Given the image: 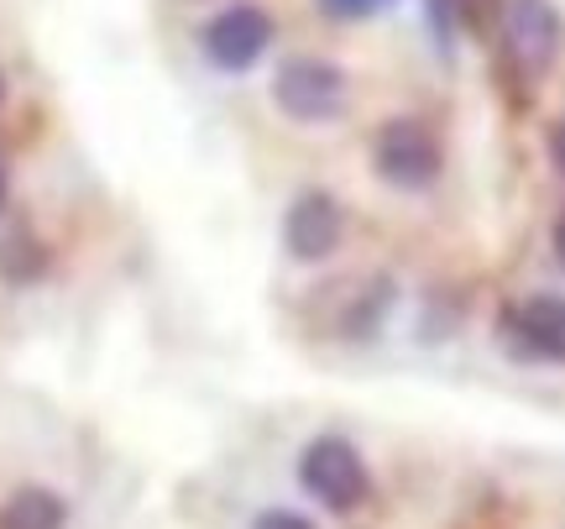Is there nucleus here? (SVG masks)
Listing matches in <instances>:
<instances>
[{
    "label": "nucleus",
    "mask_w": 565,
    "mask_h": 529,
    "mask_svg": "<svg viewBox=\"0 0 565 529\" xmlns=\"http://www.w3.org/2000/svg\"><path fill=\"white\" fill-rule=\"evenodd\" d=\"M498 42H503V63L519 80H545L565 47L561 6L555 0H508L503 21H498Z\"/></svg>",
    "instance_id": "nucleus-1"
},
{
    "label": "nucleus",
    "mask_w": 565,
    "mask_h": 529,
    "mask_svg": "<svg viewBox=\"0 0 565 529\" xmlns=\"http://www.w3.org/2000/svg\"><path fill=\"white\" fill-rule=\"evenodd\" d=\"M299 483H303V493L320 498L330 514H351L356 504H366L372 472H366L362 451L351 446L345 435H315L299 456Z\"/></svg>",
    "instance_id": "nucleus-2"
},
{
    "label": "nucleus",
    "mask_w": 565,
    "mask_h": 529,
    "mask_svg": "<svg viewBox=\"0 0 565 529\" xmlns=\"http://www.w3.org/2000/svg\"><path fill=\"white\" fill-rule=\"evenodd\" d=\"M273 100H278V110L288 121H299V126L335 121L345 110V74L330 59H288V63H278Z\"/></svg>",
    "instance_id": "nucleus-3"
},
{
    "label": "nucleus",
    "mask_w": 565,
    "mask_h": 529,
    "mask_svg": "<svg viewBox=\"0 0 565 529\" xmlns=\"http://www.w3.org/2000/svg\"><path fill=\"white\" fill-rule=\"evenodd\" d=\"M440 163H445L440 137L424 121H414V116L387 121L377 131V142H372V168L393 189H429V183L440 179Z\"/></svg>",
    "instance_id": "nucleus-4"
},
{
    "label": "nucleus",
    "mask_w": 565,
    "mask_h": 529,
    "mask_svg": "<svg viewBox=\"0 0 565 529\" xmlns=\"http://www.w3.org/2000/svg\"><path fill=\"white\" fill-rule=\"evenodd\" d=\"M503 347L519 362H565V294H529L503 309Z\"/></svg>",
    "instance_id": "nucleus-5"
},
{
    "label": "nucleus",
    "mask_w": 565,
    "mask_h": 529,
    "mask_svg": "<svg viewBox=\"0 0 565 529\" xmlns=\"http://www.w3.org/2000/svg\"><path fill=\"white\" fill-rule=\"evenodd\" d=\"M267 42H273V17L263 6H225L221 17L204 27V59L225 74H242L267 53Z\"/></svg>",
    "instance_id": "nucleus-6"
},
{
    "label": "nucleus",
    "mask_w": 565,
    "mask_h": 529,
    "mask_svg": "<svg viewBox=\"0 0 565 529\" xmlns=\"http://www.w3.org/2000/svg\"><path fill=\"white\" fill-rule=\"evenodd\" d=\"M345 236V210L324 189H303L299 200L288 204V215H282V246H288V257H299V263H324Z\"/></svg>",
    "instance_id": "nucleus-7"
},
{
    "label": "nucleus",
    "mask_w": 565,
    "mask_h": 529,
    "mask_svg": "<svg viewBox=\"0 0 565 529\" xmlns=\"http://www.w3.org/2000/svg\"><path fill=\"white\" fill-rule=\"evenodd\" d=\"M68 525V504L53 488L26 483L0 504V529H63Z\"/></svg>",
    "instance_id": "nucleus-8"
},
{
    "label": "nucleus",
    "mask_w": 565,
    "mask_h": 529,
    "mask_svg": "<svg viewBox=\"0 0 565 529\" xmlns=\"http://www.w3.org/2000/svg\"><path fill=\"white\" fill-rule=\"evenodd\" d=\"M42 273H47V246L32 231H11L0 242V278L21 288V284H38Z\"/></svg>",
    "instance_id": "nucleus-9"
},
{
    "label": "nucleus",
    "mask_w": 565,
    "mask_h": 529,
    "mask_svg": "<svg viewBox=\"0 0 565 529\" xmlns=\"http://www.w3.org/2000/svg\"><path fill=\"white\" fill-rule=\"evenodd\" d=\"M503 6H508V0H450L456 21H461V27H471L477 38H487V32L503 21Z\"/></svg>",
    "instance_id": "nucleus-10"
},
{
    "label": "nucleus",
    "mask_w": 565,
    "mask_h": 529,
    "mask_svg": "<svg viewBox=\"0 0 565 529\" xmlns=\"http://www.w3.org/2000/svg\"><path fill=\"white\" fill-rule=\"evenodd\" d=\"M320 6L335 21H366V17H383L393 0H320Z\"/></svg>",
    "instance_id": "nucleus-11"
},
{
    "label": "nucleus",
    "mask_w": 565,
    "mask_h": 529,
    "mask_svg": "<svg viewBox=\"0 0 565 529\" xmlns=\"http://www.w3.org/2000/svg\"><path fill=\"white\" fill-rule=\"evenodd\" d=\"M252 529H315V519H303V514H294V509H267L252 519Z\"/></svg>",
    "instance_id": "nucleus-12"
},
{
    "label": "nucleus",
    "mask_w": 565,
    "mask_h": 529,
    "mask_svg": "<svg viewBox=\"0 0 565 529\" xmlns=\"http://www.w3.org/2000/svg\"><path fill=\"white\" fill-rule=\"evenodd\" d=\"M545 147H550V168L565 179V116L555 126H550V137H545Z\"/></svg>",
    "instance_id": "nucleus-13"
},
{
    "label": "nucleus",
    "mask_w": 565,
    "mask_h": 529,
    "mask_svg": "<svg viewBox=\"0 0 565 529\" xmlns=\"http://www.w3.org/2000/svg\"><path fill=\"white\" fill-rule=\"evenodd\" d=\"M550 252H555V263L565 267V210L555 215V225H550Z\"/></svg>",
    "instance_id": "nucleus-14"
},
{
    "label": "nucleus",
    "mask_w": 565,
    "mask_h": 529,
    "mask_svg": "<svg viewBox=\"0 0 565 529\" xmlns=\"http://www.w3.org/2000/svg\"><path fill=\"white\" fill-rule=\"evenodd\" d=\"M6 194H11V168H6V158H0V210H6Z\"/></svg>",
    "instance_id": "nucleus-15"
},
{
    "label": "nucleus",
    "mask_w": 565,
    "mask_h": 529,
    "mask_svg": "<svg viewBox=\"0 0 565 529\" xmlns=\"http://www.w3.org/2000/svg\"><path fill=\"white\" fill-rule=\"evenodd\" d=\"M0 105H6V74H0Z\"/></svg>",
    "instance_id": "nucleus-16"
}]
</instances>
